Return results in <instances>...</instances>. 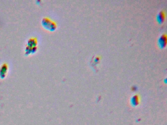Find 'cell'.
Masks as SVG:
<instances>
[{
  "label": "cell",
  "instance_id": "cell-1",
  "mask_svg": "<svg viewBox=\"0 0 167 125\" xmlns=\"http://www.w3.org/2000/svg\"><path fill=\"white\" fill-rule=\"evenodd\" d=\"M7 69H8V66L6 64H4L2 66L0 69V75H1L2 77H4L5 76Z\"/></svg>",
  "mask_w": 167,
  "mask_h": 125
}]
</instances>
